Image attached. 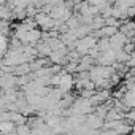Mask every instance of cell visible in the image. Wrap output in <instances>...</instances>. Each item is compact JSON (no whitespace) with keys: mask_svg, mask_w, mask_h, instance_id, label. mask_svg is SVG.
Returning a JSON list of instances; mask_svg holds the SVG:
<instances>
[{"mask_svg":"<svg viewBox=\"0 0 135 135\" xmlns=\"http://www.w3.org/2000/svg\"><path fill=\"white\" fill-rule=\"evenodd\" d=\"M127 76H135V65H132V67H130V72L127 73Z\"/></svg>","mask_w":135,"mask_h":135,"instance_id":"8992f818","label":"cell"},{"mask_svg":"<svg viewBox=\"0 0 135 135\" xmlns=\"http://www.w3.org/2000/svg\"><path fill=\"white\" fill-rule=\"evenodd\" d=\"M105 26V18L100 15H97V16H94V21H92V24H91V27H92V30H99V29H102Z\"/></svg>","mask_w":135,"mask_h":135,"instance_id":"6da1fadb","label":"cell"},{"mask_svg":"<svg viewBox=\"0 0 135 135\" xmlns=\"http://www.w3.org/2000/svg\"><path fill=\"white\" fill-rule=\"evenodd\" d=\"M127 16H135V5L127 8Z\"/></svg>","mask_w":135,"mask_h":135,"instance_id":"5b68a950","label":"cell"},{"mask_svg":"<svg viewBox=\"0 0 135 135\" xmlns=\"http://www.w3.org/2000/svg\"><path fill=\"white\" fill-rule=\"evenodd\" d=\"M122 49H124L126 52H129V54H132V52L135 51V45H133V43H129V41H127V43H126V45L122 46Z\"/></svg>","mask_w":135,"mask_h":135,"instance_id":"277c9868","label":"cell"},{"mask_svg":"<svg viewBox=\"0 0 135 135\" xmlns=\"http://www.w3.org/2000/svg\"><path fill=\"white\" fill-rule=\"evenodd\" d=\"M27 132H32L26 124H19V126H16V133H27Z\"/></svg>","mask_w":135,"mask_h":135,"instance_id":"3957f363","label":"cell"},{"mask_svg":"<svg viewBox=\"0 0 135 135\" xmlns=\"http://www.w3.org/2000/svg\"><path fill=\"white\" fill-rule=\"evenodd\" d=\"M60 81H62V73L60 75H54V76L51 75V86H57L59 88L60 86Z\"/></svg>","mask_w":135,"mask_h":135,"instance_id":"7a4b0ae2","label":"cell"}]
</instances>
